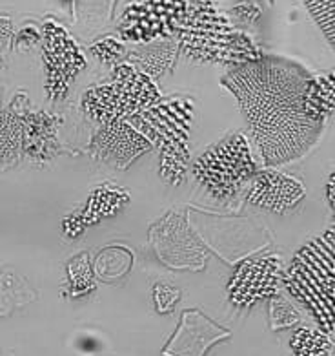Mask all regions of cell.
Returning a JSON list of instances; mask_svg holds the SVG:
<instances>
[{"label":"cell","instance_id":"obj_12","mask_svg":"<svg viewBox=\"0 0 335 356\" xmlns=\"http://www.w3.org/2000/svg\"><path fill=\"white\" fill-rule=\"evenodd\" d=\"M230 337L199 311H186L182 323L175 332L162 355L164 356H204V351L221 338Z\"/></svg>","mask_w":335,"mask_h":356},{"label":"cell","instance_id":"obj_20","mask_svg":"<svg viewBox=\"0 0 335 356\" xmlns=\"http://www.w3.org/2000/svg\"><path fill=\"white\" fill-rule=\"evenodd\" d=\"M301 322V316L295 309L291 307V303L281 294L270 298V323L272 329H288Z\"/></svg>","mask_w":335,"mask_h":356},{"label":"cell","instance_id":"obj_5","mask_svg":"<svg viewBox=\"0 0 335 356\" xmlns=\"http://www.w3.org/2000/svg\"><path fill=\"white\" fill-rule=\"evenodd\" d=\"M162 99L155 81L139 72L128 63H119L112 68V81L92 86L80 99L83 112L87 119L108 124L121 121Z\"/></svg>","mask_w":335,"mask_h":356},{"label":"cell","instance_id":"obj_6","mask_svg":"<svg viewBox=\"0 0 335 356\" xmlns=\"http://www.w3.org/2000/svg\"><path fill=\"white\" fill-rule=\"evenodd\" d=\"M255 172L252 147L241 132L215 143L194 163L195 181L218 201H230L241 194Z\"/></svg>","mask_w":335,"mask_h":356},{"label":"cell","instance_id":"obj_25","mask_svg":"<svg viewBox=\"0 0 335 356\" xmlns=\"http://www.w3.org/2000/svg\"><path fill=\"white\" fill-rule=\"evenodd\" d=\"M15 28L8 17H0V51H6L13 42Z\"/></svg>","mask_w":335,"mask_h":356},{"label":"cell","instance_id":"obj_4","mask_svg":"<svg viewBox=\"0 0 335 356\" xmlns=\"http://www.w3.org/2000/svg\"><path fill=\"white\" fill-rule=\"evenodd\" d=\"M164 113L166 103L164 99H160L157 104L133 113L130 118L101 124L89 143L92 157L97 163L117 170H126L146 152L157 150Z\"/></svg>","mask_w":335,"mask_h":356},{"label":"cell","instance_id":"obj_17","mask_svg":"<svg viewBox=\"0 0 335 356\" xmlns=\"http://www.w3.org/2000/svg\"><path fill=\"white\" fill-rule=\"evenodd\" d=\"M24 113L15 108L0 112V172L13 166L24 156Z\"/></svg>","mask_w":335,"mask_h":356},{"label":"cell","instance_id":"obj_15","mask_svg":"<svg viewBox=\"0 0 335 356\" xmlns=\"http://www.w3.org/2000/svg\"><path fill=\"white\" fill-rule=\"evenodd\" d=\"M177 55H179L177 40L162 39L155 40V42H148V44H139L133 51L126 54L122 63L135 66L139 72L155 81L173 66Z\"/></svg>","mask_w":335,"mask_h":356},{"label":"cell","instance_id":"obj_13","mask_svg":"<svg viewBox=\"0 0 335 356\" xmlns=\"http://www.w3.org/2000/svg\"><path fill=\"white\" fill-rule=\"evenodd\" d=\"M62 119L48 112L24 113V139L22 150L35 163H46L60 152L58 127Z\"/></svg>","mask_w":335,"mask_h":356},{"label":"cell","instance_id":"obj_23","mask_svg":"<svg viewBox=\"0 0 335 356\" xmlns=\"http://www.w3.org/2000/svg\"><path fill=\"white\" fill-rule=\"evenodd\" d=\"M89 51H92L95 59L101 60L102 64H110L112 68L115 64L122 63V57H126L124 42H121L115 37H106V39L97 40L95 44H92Z\"/></svg>","mask_w":335,"mask_h":356},{"label":"cell","instance_id":"obj_16","mask_svg":"<svg viewBox=\"0 0 335 356\" xmlns=\"http://www.w3.org/2000/svg\"><path fill=\"white\" fill-rule=\"evenodd\" d=\"M304 112L316 122L328 121L335 113V72L310 75L304 88Z\"/></svg>","mask_w":335,"mask_h":356},{"label":"cell","instance_id":"obj_7","mask_svg":"<svg viewBox=\"0 0 335 356\" xmlns=\"http://www.w3.org/2000/svg\"><path fill=\"white\" fill-rule=\"evenodd\" d=\"M44 90L49 101H62L84 68L86 57L68 30L55 20H46L40 30Z\"/></svg>","mask_w":335,"mask_h":356},{"label":"cell","instance_id":"obj_21","mask_svg":"<svg viewBox=\"0 0 335 356\" xmlns=\"http://www.w3.org/2000/svg\"><path fill=\"white\" fill-rule=\"evenodd\" d=\"M228 17L237 28L246 31L248 28H252L261 20L262 6L259 0H239L228 11Z\"/></svg>","mask_w":335,"mask_h":356},{"label":"cell","instance_id":"obj_11","mask_svg":"<svg viewBox=\"0 0 335 356\" xmlns=\"http://www.w3.org/2000/svg\"><path fill=\"white\" fill-rule=\"evenodd\" d=\"M304 185L272 166L255 172L246 191V201L273 214H286L304 200Z\"/></svg>","mask_w":335,"mask_h":356},{"label":"cell","instance_id":"obj_18","mask_svg":"<svg viewBox=\"0 0 335 356\" xmlns=\"http://www.w3.org/2000/svg\"><path fill=\"white\" fill-rule=\"evenodd\" d=\"M290 347L295 356H328L332 349L330 334L320 329L301 327L293 332Z\"/></svg>","mask_w":335,"mask_h":356},{"label":"cell","instance_id":"obj_14","mask_svg":"<svg viewBox=\"0 0 335 356\" xmlns=\"http://www.w3.org/2000/svg\"><path fill=\"white\" fill-rule=\"evenodd\" d=\"M124 203H128V192L115 186H101L87 200L83 212L71 214L64 220V232L71 238L78 236L87 225H95L108 216L115 214Z\"/></svg>","mask_w":335,"mask_h":356},{"label":"cell","instance_id":"obj_24","mask_svg":"<svg viewBox=\"0 0 335 356\" xmlns=\"http://www.w3.org/2000/svg\"><path fill=\"white\" fill-rule=\"evenodd\" d=\"M179 300L180 291L170 287V285H162V283H159V285H155V289H153V302H155V307L160 314L173 311Z\"/></svg>","mask_w":335,"mask_h":356},{"label":"cell","instance_id":"obj_2","mask_svg":"<svg viewBox=\"0 0 335 356\" xmlns=\"http://www.w3.org/2000/svg\"><path fill=\"white\" fill-rule=\"evenodd\" d=\"M186 59L217 66H243L262 57V49L244 30L233 24L215 0H188V15L175 35Z\"/></svg>","mask_w":335,"mask_h":356},{"label":"cell","instance_id":"obj_3","mask_svg":"<svg viewBox=\"0 0 335 356\" xmlns=\"http://www.w3.org/2000/svg\"><path fill=\"white\" fill-rule=\"evenodd\" d=\"M282 287L316 320L335 334V229H326L297 250L282 273Z\"/></svg>","mask_w":335,"mask_h":356},{"label":"cell","instance_id":"obj_19","mask_svg":"<svg viewBox=\"0 0 335 356\" xmlns=\"http://www.w3.org/2000/svg\"><path fill=\"white\" fill-rule=\"evenodd\" d=\"M302 4L335 51V0H302Z\"/></svg>","mask_w":335,"mask_h":356},{"label":"cell","instance_id":"obj_1","mask_svg":"<svg viewBox=\"0 0 335 356\" xmlns=\"http://www.w3.org/2000/svg\"><path fill=\"white\" fill-rule=\"evenodd\" d=\"M308 77L301 64L262 55L259 60L230 68L221 79L237 101L266 166L301 159L323 137L325 122H316L304 112Z\"/></svg>","mask_w":335,"mask_h":356},{"label":"cell","instance_id":"obj_22","mask_svg":"<svg viewBox=\"0 0 335 356\" xmlns=\"http://www.w3.org/2000/svg\"><path fill=\"white\" fill-rule=\"evenodd\" d=\"M69 283H71L73 296H83L93 289L92 268L87 264V256L83 254L80 258H75L69 265Z\"/></svg>","mask_w":335,"mask_h":356},{"label":"cell","instance_id":"obj_27","mask_svg":"<svg viewBox=\"0 0 335 356\" xmlns=\"http://www.w3.org/2000/svg\"><path fill=\"white\" fill-rule=\"evenodd\" d=\"M0 97H2V92H0Z\"/></svg>","mask_w":335,"mask_h":356},{"label":"cell","instance_id":"obj_26","mask_svg":"<svg viewBox=\"0 0 335 356\" xmlns=\"http://www.w3.org/2000/svg\"><path fill=\"white\" fill-rule=\"evenodd\" d=\"M326 200H328V205H330L332 214H334V229H335V170L332 172L328 181H326Z\"/></svg>","mask_w":335,"mask_h":356},{"label":"cell","instance_id":"obj_10","mask_svg":"<svg viewBox=\"0 0 335 356\" xmlns=\"http://www.w3.org/2000/svg\"><path fill=\"white\" fill-rule=\"evenodd\" d=\"M284 265L277 254L244 259L228 282V298L235 307H252L261 300L279 294Z\"/></svg>","mask_w":335,"mask_h":356},{"label":"cell","instance_id":"obj_8","mask_svg":"<svg viewBox=\"0 0 335 356\" xmlns=\"http://www.w3.org/2000/svg\"><path fill=\"white\" fill-rule=\"evenodd\" d=\"M186 15L188 0H137L122 13L119 35L137 46L175 39Z\"/></svg>","mask_w":335,"mask_h":356},{"label":"cell","instance_id":"obj_9","mask_svg":"<svg viewBox=\"0 0 335 356\" xmlns=\"http://www.w3.org/2000/svg\"><path fill=\"white\" fill-rule=\"evenodd\" d=\"M191 122H194V101L188 97L168 99V115L155 152L159 154L160 177L173 186L182 183L188 168V136Z\"/></svg>","mask_w":335,"mask_h":356}]
</instances>
